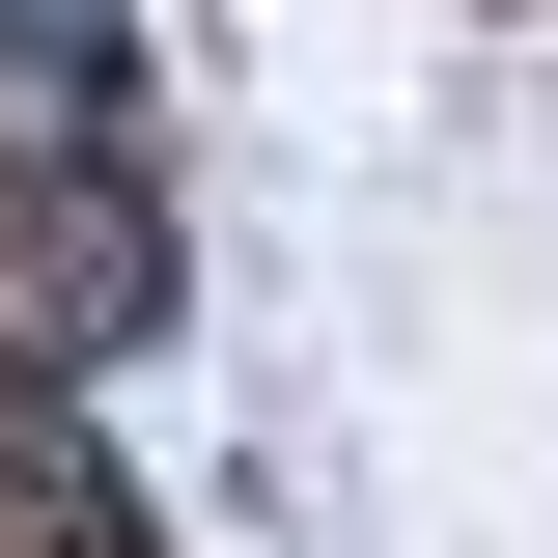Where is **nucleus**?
Segmentation results:
<instances>
[{
  "label": "nucleus",
  "instance_id": "nucleus-1",
  "mask_svg": "<svg viewBox=\"0 0 558 558\" xmlns=\"http://www.w3.org/2000/svg\"><path fill=\"white\" fill-rule=\"evenodd\" d=\"M0 307H28V363H140L168 223H140V168H112V140H84V168H0Z\"/></svg>",
  "mask_w": 558,
  "mask_h": 558
},
{
  "label": "nucleus",
  "instance_id": "nucleus-2",
  "mask_svg": "<svg viewBox=\"0 0 558 558\" xmlns=\"http://www.w3.org/2000/svg\"><path fill=\"white\" fill-rule=\"evenodd\" d=\"M112 112H140V57H112V0H0V168H84Z\"/></svg>",
  "mask_w": 558,
  "mask_h": 558
},
{
  "label": "nucleus",
  "instance_id": "nucleus-3",
  "mask_svg": "<svg viewBox=\"0 0 558 558\" xmlns=\"http://www.w3.org/2000/svg\"><path fill=\"white\" fill-rule=\"evenodd\" d=\"M0 558H140V502L84 475V447H57L28 391H0Z\"/></svg>",
  "mask_w": 558,
  "mask_h": 558
}]
</instances>
